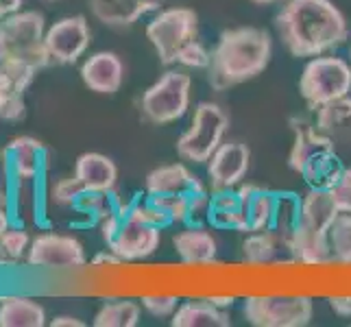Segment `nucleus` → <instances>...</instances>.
<instances>
[{
	"instance_id": "nucleus-1",
	"label": "nucleus",
	"mask_w": 351,
	"mask_h": 327,
	"mask_svg": "<svg viewBox=\"0 0 351 327\" xmlns=\"http://www.w3.org/2000/svg\"><path fill=\"white\" fill-rule=\"evenodd\" d=\"M286 51L297 57H319L349 40V24L332 0H286L275 18Z\"/></svg>"
},
{
	"instance_id": "nucleus-2",
	"label": "nucleus",
	"mask_w": 351,
	"mask_h": 327,
	"mask_svg": "<svg viewBox=\"0 0 351 327\" xmlns=\"http://www.w3.org/2000/svg\"><path fill=\"white\" fill-rule=\"evenodd\" d=\"M273 57V40L269 31L258 27H238L221 33L212 51L208 68L210 86L216 92L236 88L260 77Z\"/></svg>"
},
{
	"instance_id": "nucleus-3",
	"label": "nucleus",
	"mask_w": 351,
	"mask_h": 327,
	"mask_svg": "<svg viewBox=\"0 0 351 327\" xmlns=\"http://www.w3.org/2000/svg\"><path fill=\"white\" fill-rule=\"evenodd\" d=\"M341 214L325 188H310L301 197V208L297 216V225L288 249L304 264H321L332 258L330 247V229Z\"/></svg>"
},
{
	"instance_id": "nucleus-4",
	"label": "nucleus",
	"mask_w": 351,
	"mask_h": 327,
	"mask_svg": "<svg viewBox=\"0 0 351 327\" xmlns=\"http://www.w3.org/2000/svg\"><path fill=\"white\" fill-rule=\"evenodd\" d=\"M288 125L293 131V149L288 155L290 168L304 177L310 188L328 190L345 168L338 160L332 138L299 116L290 118Z\"/></svg>"
},
{
	"instance_id": "nucleus-5",
	"label": "nucleus",
	"mask_w": 351,
	"mask_h": 327,
	"mask_svg": "<svg viewBox=\"0 0 351 327\" xmlns=\"http://www.w3.org/2000/svg\"><path fill=\"white\" fill-rule=\"evenodd\" d=\"M0 35L5 44L3 59H16L38 72L53 64L44 44L46 22L38 11H16L7 16L0 24Z\"/></svg>"
},
{
	"instance_id": "nucleus-6",
	"label": "nucleus",
	"mask_w": 351,
	"mask_h": 327,
	"mask_svg": "<svg viewBox=\"0 0 351 327\" xmlns=\"http://www.w3.org/2000/svg\"><path fill=\"white\" fill-rule=\"evenodd\" d=\"M229 116L219 103L203 101L197 105L190 127L181 133L175 149L181 160L192 164H208L214 151L225 142Z\"/></svg>"
},
{
	"instance_id": "nucleus-7",
	"label": "nucleus",
	"mask_w": 351,
	"mask_h": 327,
	"mask_svg": "<svg viewBox=\"0 0 351 327\" xmlns=\"http://www.w3.org/2000/svg\"><path fill=\"white\" fill-rule=\"evenodd\" d=\"M192 96V77L179 70H166L140 99V116L149 125L164 127L186 116Z\"/></svg>"
},
{
	"instance_id": "nucleus-8",
	"label": "nucleus",
	"mask_w": 351,
	"mask_h": 327,
	"mask_svg": "<svg viewBox=\"0 0 351 327\" xmlns=\"http://www.w3.org/2000/svg\"><path fill=\"white\" fill-rule=\"evenodd\" d=\"M299 92L306 105L317 112L325 103L351 94V64L343 57L319 55L306 64L299 79Z\"/></svg>"
},
{
	"instance_id": "nucleus-9",
	"label": "nucleus",
	"mask_w": 351,
	"mask_h": 327,
	"mask_svg": "<svg viewBox=\"0 0 351 327\" xmlns=\"http://www.w3.org/2000/svg\"><path fill=\"white\" fill-rule=\"evenodd\" d=\"M147 40L155 48L160 64H177V55L181 53V48L192 40H199L197 11L188 7L160 9L157 16L147 24Z\"/></svg>"
},
{
	"instance_id": "nucleus-10",
	"label": "nucleus",
	"mask_w": 351,
	"mask_h": 327,
	"mask_svg": "<svg viewBox=\"0 0 351 327\" xmlns=\"http://www.w3.org/2000/svg\"><path fill=\"white\" fill-rule=\"evenodd\" d=\"M247 323L256 327H306L312 323L310 297H247L242 304Z\"/></svg>"
},
{
	"instance_id": "nucleus-11",
	"label": "nucleus",
	"mask_w": 351,
	"mask_h": 327,
	"mask_svg": "<svg viewBox=\"0 0 351 327\" xmlns=\"http://www.w3.org/2000/svg\"><path fill=\"white\" fill-rule=\"evenodd\" d=\"M160 242H162V227L140 221L136 214L129 212V208H125L120 210L118 232L107 242V249L120 262H133L153 256L160 249Z\"/></svg>"
},
{
	"instance_id": "nucleus-12",
	"label": "nucleus",
	"mask_w": 351,
	"mask_h": 327,
	"mask_svg": "<svg viewBox=\"0 0 351 327\" xmlns=\"http://www.w3.org/2000/svg\"><path fill=\"white\" fill-rule=\"evenodd\" d=\"M92 42L90 22L86 16H66L46 29L44 44L51 62L59 66H72L86 55Z\"/></svg>"
},
{
	"instance_id": "nucleus-13",
	"label": "nucleus",
	"mask_w": 351,
	"mask_h": 327,
	"mask_svg": "<svg viewBox=\"0 0 351 327\" xmlns=\"http://www.w3.org/2000/svg\"><path fill=\"white\" fill-rule=\"evenodd\" d=\"M86 249L72 236L64 234H40L31 240L27 264L35 269L72 271L86 264Z\"/></svg>"
},
{
	"instance_id": "nucleus-14",
	"label": "nucleus",
	"mask_w": 351,
	"mask_h": 327,
	"mask_svg": "<svg viewBox=\"0 0 351 327\" xmlns=\"http://www.w3.org/2000/svg\"><path fill=\"white\" fill-rule=\"evenodd\" d=\"M251 166V149L245 142H223L208 160V177L212 192L238 188Z\"/></svg>"
},
{
	"instance_id": "nucleus-15",
	"label": "nucleus",
	"mask_w": 351,
	"mask_h": 327,
	"mask_svg": "<svg viewBox=\"0 0 351 327\" xmlns=\"http://www.w3.org/2000/svg\"><path fill=\"white\" fill-rule=\"evenodd\" d=\"M81 81L90 92L112 96L125 83V64L112 51H99L81 64Z\"/></svg>"
},
{
	"instance_id": "nucleus-16",
	"label": "nucleus",
	"mask_w": 351,
	"mask_h": 327,
	"mask_svg": "<svg viewBox=\"0 0 351 327\" xmlns=\"http://www.w3.org/2000/svg\"><path fill=\"white\" fill-rule=\"evenodd\" d=\"M144 190L149 197H166V195H199L208 192L201 184V179L195 177L186 164H166L151 171L144 181Z\"/></svg>"
},
{
	"instance_id": "nucleus-17",
	"label": "nucleus",
	"mask_w": 351,
	"mask_h": 327,
	"mask_svg": "<svg viewBox=\"0 0 351 327\" xmlns=\"http://www.w3.org/2000/svg\"><path fill=\"white\" fill-rule=\"evenodd\" d=\"M164 0H90L92 16L114 29L133 27L142 16L155 14Z\"/></svg>"
},
{
	"instance_id": "nucleus-18",
	"label": "nucleus",
	"mask_w": 351,
	"mask_h": 327,
	"mask_svg": "<svg viewBox=\"0 0 351 327\" xmlns=\"http://www.w3.org/2000/svg\"><path fill=\"white\" fill-rule=\"evenodd\" d=\"M75 177L88 192L110 195L118 184V168L103 153H81L75 162Z\"/></svg>"
},
{
	"instance_id": "nucleus-19",
	"label": "nucleus",
	"mask_w": 351,
	"mask_h": 327,
	"mask_svg": "<svg viewBox=\"0 0 351 327\" xmlns=\"http://www.w3.org/2000/svg\"><path fill=\"white\" fill-rule=\"evenodd\" d=\"M177 258L184 264H210L219 256V242L201 225H192L173 236Z\"/></svg>"
},
{
	"instance_id": "nucleus-20",
	"label": "nucleus",
	"mask_w": 351,
	"mask_h": 327,
	"mask_svg": "<svg viewBox=\"0 0 351 327\" xmlns=\"http://www.w3.org/2000/svg\"><path fill=\"white\" fill-rule=\"evenodd\" d=\"M208 221L214 227H221V229H236V232H249L247 205H245V201H242L238 188L223 190V192H214V197H210Z\"/></svg>"
},
{
	"instance_id": "nucleus-21",
	"label": "nucleus",
	"mask_w": 351,
	"mask_h": 327,
	"mask_svg": "<svg viewBox=\"0 0 351 327\" xmlns=\"http://www.w3.org/2000/svg\"><path fill=\"white\" fill-rule=\"evenodd\" d=\"M7 155H9V166L11 175L18 181H33L38 179L44 162V147L31 136H20L14 138L7 144Z\"/></svg>"
},
{
	"instance_id": "nucleus-22",
	"label": "nucleus",
	"mask_w": 351,
	"mask_h": 327,
	"mask_svg": "<svg viewBox=\"0 0 351 327\" xmlns=\"http://www.w3.org/2000/svg\"><path fill=\"white\" fill-rule=\"evenodd\" d=\"M173 327H229L232 319L229 314L214 306L208 299H192L186 304H179L175 314L171 317Z\"/></svg>"
},
{
	"instance_id": "nucleus-23",
	"label": "nucleus",
	"mask_w": 351,
	"mask_h": 327,
	"mask_svg": "<svg viewBox=\"0 0 351 327\" xmlns=\"http://www.w3.org/2000/svg\"><path fill=\"white\" fill-rule=\"evenodd\" d=\"M242 201L247 205V218H249V232H264L273 229L275 221V208H277V192L264 190L260 186H238Z\"/></svg>"
},
{
	"instance_id": "nucleus-24",
	"label": "nucleus",
	"mask_w": 351,
	"mask_h": 327,
	"mask_svg": "<svg viewBox=\"0 0 351 327\" xmlns=\"http://www.w3.org/2000/svg\"><path fill=\"white\" fill-rule=\"evenodd\" d=\"M46 310L29 297H5L0 301V327H44Z\"/></svg>"
},
{
	"instance_id": "nucleus-25",
	"label": "nucleus",
	"mask_w": 351,
	"mask_h": 327,
	"mask_svg": "<svg viewBox=\"0 0 351 327\" xmlns=\"http://www.w3.org/2000/svg\"><path fill=\"white\" fill-rule=\"evenodd\" d=\"M140 304L131 299L110 301L105 304L92 321L94 327H136L140 323Z\"/></svg>"
},
{
	"instance_id": "nucleus-26",
	"label": "nucleus",
	"mask_w": 351,
	"mask_h": 327,
	"mask_svg": "<svg viewBox=\"0 0 351 327\" xmlns=\"http://www.w3.org/2000/svg\"><path fill=\"white\" fill-rule=\"evenodd\" d=\"M301 208V199L295 197L293 192H277V208H275V221L273 232L282 238V242L288 247L290 238H293L297 216Z\"/></svg>"
},
{
	"instance_id": "nucleus-27",
	"label": "nucleus",
	"mask_w": 351,
	"mask_h": 327,
	"mask_svg": "<svg viewBox=\"0 0 351 327\" xmlns=\"http://www.w3.org/2000/svg\"><path fill=\"white\" fill-rule=\"evenodd\" d=\"M277 236L273 229H264V232H251L247 236L245 245H242V256L251 264L271 262L277 256Z\"/></svg>"
},
{
	"instance_id": "nucleus-28",
	"label": "nucleus",
	"mask_w": 351,
	"mask_h": 327,
	"mask_svg": "<svg viewBox=\"0 0 351 327\" xmlns=\"http://www.w3.org/2000/svg\"><path fill=\"white\" fill-rule=\"evenodd\" d=\"M314 114H317V129L330 136L332 131L341 129L351 120V96H343V99L325 103Z\"/></svg>"
},
{
	"instance_id": "nucleus-29",
	"label": "nucleus",
	"mask_w": 351,
	"mask_h": 327,
	"mask_svg": "<svg viewBox=\"0 0 351 327\" xmlns=\"http://www.w3.org/2000/svg\"><path fill=\"white\" fill-rule=\"evenodd\" d=\"M332 258L351 264V214H338L330 229Z\"/></svg>"
},
{
	"instance_id": "nucleus-30",
	"label": "nucleus",
	"mask_w": 351,
	"mask_h": 327,
	"mask_svg": "<svg viewBox=\"0 0 351 327\" xmlns=\"http://www.w3.org/2000/svg\"><path fill=\"white\" fill-rule=\"evenodd\" d=\"M31 247V238L24 229H7V232L0 236V260L7 264H16L29 253Z\"/></svg>"
},
{
	"instance_id": "nucleus-31",
	"label": "nucleus",
	"mask_w": 351,
	"mask_h": 327,
	"mask_svg": "<svg viewBox=\"0 0 351 327\" xmlns=\"http://www.w3.org/2000/svg\"><path fill=\"white\" fill-rule=\"evenodd\" d=\"M83 192H86V188L81 186V181L75 175L62 177V179H57L51 188V201L57 208H77Z\"/></svg>"
},
{
	"instance_id": "nucleus-32",
	"label": "nucleus",
	"mask_w": 351,
	"mask_h": 327,
	"mask_svg": "<svg viewBox=\"0 0 351 327\" xmlns=\"http://www.w3.org/2000/svg\"><path fill=\"white\" fill-rule=\"evenodd\" d=\"M212 62V53L205 48L199 40H192L181 48V53L177 55V64L186 68H197V70H208Z\"/></svg>"
},
{
	"instance_id": "nucleus-33",
	"label": "nucleus",
	"mask_w": 351,
	"mask_h": 327,
	"mask_svg": "<svg viewBox=\"0 0 351 327\" xmlns=\"http://www.w3.org/2000/svg\"><path fill=\"white\" fill-rule=\"evenodd\" d=\"M330 197L341 214H351V168H343L334 184L328 188Z\"/></svg>"
},
{
	"instance_id": "nucleus-34",
	"label": "nucleus",
	"mask_w": 351,
	"mask_h": 327,
	"mask_svg": "<svg viewBox=\"0 0 351 327\" xmlns=\"http://www.w3.org/2000/svg\"><path fill=\"white\" fill-rule=\"evenodd\" d=\"M179 297L177 295H157V297H142L140 306L147 310L155 319H166L173 317L175 310L179 308Z\"/></svg>"
},
{
	"instance_id": "nucleus-35",
	"label": "nucleus",
	"mask_w": 351,
	"mask_h": 327,
	"mask_svg": "<svg viewBox=\"0 0 351 327\" xmlns=\"http://www.w3.org/2000/svg\"><path fill=\"white\" fill-rule=\"evenodd\" d=\"M11 179H14V175H11L7 149H0V205H5V208H7V199H9V181Z\"/></svg>"
},
{
	"instance_id": "nucleus-36",
	"label": "nucleus",
	"mask_w": 351,
	"mask_h": 327,
	"mask_svg": "<svg viewBox=\"0 0 351 327\" xmlns=\"http://www.w3.org/2000/svg\"><path fill=\"white\" fill-rule=\"evenodd\" d=\"M328 304L336 317L351 319V297H330Z\"/></svg>"
},
{
	"instance_id": "nucleus-37",
	"label": "nucleus",
	"mask_w": 351,
	"mask_h": 327,
	"mask_svg": "<svg viewBox=\"0 0 351 327\" xmlns=\"http://www.w3.org/2000/svg\"><path fill=\"white\" fill-rule=\"evenodd\" d=\"M86 323H83L81 319L77 317H68V314H62V317H55L51 321V327H83Z\"/></svg>"
},
{
	"instance_id": "nucleus-38",
	"label": "nucleus",
	"mask_w": 351,
	"mask_h": 327,
	"mask_svg": "<svg viewBox=\"0 0 351 327\" xmlns=\"http://www.w3.org/2000/svg\"><path fill=\"white\" fill-rule=\"evenodd\" d=\"M22 3L24 0H0V9H3L7 16H11V14H16V11H20Z\"/></svg>"
},
{
	"instance_id": "nucleus-39",
	"label": "nucleus",
	"mask_w": 351,
	"mask_h": 327,
	"mask_svg": "<svg viewBox=\"0 0 351 327\" xmlns=\"http://www.w3.org/2000/svg\"><path fill=\"white\" fill-rule=\"evenodd\" d=\"M208 301H212L214 306H219V308H232L234 306V297H208Z\"/></svg>"
},
{
	"instance_id": "nucleus-40",
	"label": "nucleus",
	"mask_w": 351,
	"mask_h": 327,
	"mask_svg": "<svg viewBox=\"0 0 351 327\" xmlns=\"http://www.w3.org/2000/svg\"><path fill=\"white\" fill-rule=\"evenodd\" d=\"M9 229V216H7V208L5 205H0V236Z\"/></svg>"
},
{
	"instance_id": "nucleus-41",
	"label": "nucleus",
	"mask_w": 351,
	"mask_h": 327,
	"mask_svg": "<svg viewBox=\"0 0 351 327\" xmlns=\"http://www.w3.org/2000/svg\"><path fill=\"white\" fill-rule=\"evenodd\" d=\"M256 5H275V3H280V0H253ZM286 3V0H284Z\"/></svg>"
},
{
	"instance_id": "nucleus-42",
	"label": "nucleus",
	"mask_w": 351,
	"mask_h": 327,
	"mask_svg": "<svg viewBox=\"0 0 351 327\" xmlns=\"http://www.w3.org/2000/svg\"><path fill=\"white\" fill-rule=\"evenodd\" d=\"M5 57V44H3V35H0V59Z\"/></svg>"
},
{
	"instance_id": "nucleus-43",
	"label": "nucleus",
	"mask_w": 351,
	"mask_h": 327,
	"mask_svg": "<svg viewBox=\"0 0 351 327\" xmlns=\"http://www.w3.org/2000/svg\"><path fill=\"white\" fill-rule=\"evenodd\" d=\"M7 18V14H5V11L3 9H0V24H3V20Z\"/></svg>"
},
{
	"instance_id": "nucleus-44",
	"label": "nucleus",
	"mask_w": 351,
	"mask_h": 327,
	"mask_svg": "<svg viewBox=\"0 0 351 327\" xmlns=\"http://www.w3.org/2000/svg\"><path fill=\"white\" fill-rule=\"evenodd\" d=\"M44 3H57V0H44Z\"/></svg>"
},
{
	"instance_id": "nucleus-45",
	"label": "nucleus",
	"mask_w": 351,
	"mask_h": 327,
	"mask_svg": "<svg viewBox=\"0 0 351 327\" xmlns=\"http://www.w3.org/2000/svg\"><path fill=\"white\" fill-rule=\"evenodd\" d=\"M349 59H351V48H349ZM349 64H351V62H349Z\"/></svg>"
}]
</instances>
